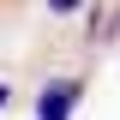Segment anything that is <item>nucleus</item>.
Here are the masks:
<instances>
[{"mask_svg": "<svg viewBox=\"0 0 120 120\" xmlns=\"http://www.w3.org/2000/svg\"><path fill=\"white\" fill-rule=\"evenodd\" d=\"M6 102H12V84H0V108H6Z\"/></svg>", "mask_w": 120, "mask_h": 120, "instance_id": "nucleus-3", "label": "nucleus"}, {"mask_svg": "<svg viewBox=\"0 0 120 120\" xmlns=\"http://www.w3.org/2000/svg\"><path fill=\"white\" fill-rule=\"evenodd\" d=\"M90 0H48V12H84Z\"/></svg>", "mask_w": 120, "mask_h": 120, "instance_id": "nucleus-2", "label": "nucleus"}, {"mask_svg": "<svg viewBox=\"0 0 120 120\" xmlns=\"http://www.w3.org/2000/svg\"><path fill=\"white\" fill-rule=\"evenodd\" d=\"M84 102V78H48L36 90V120H72Z\"/></svg>", "mask_w": 120, "mask_h": 120, "instance_id": "nucleus-1", "label": "nucleus"}]
</instances>
